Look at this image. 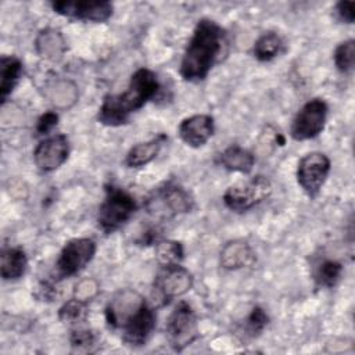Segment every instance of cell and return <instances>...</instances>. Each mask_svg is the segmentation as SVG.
<instances>
[{
	"mask_svg": "<svg viewBox=\"0 0 355 355\" xmlns=\"http://www.w3.org/2000/svg\"><path fill=\"white\" fill-rule=\"evenodd\" d=\"M110 327L122 331V341L129 347L147 344L157 324L154 308L135 290L119 291L105 306Z\"/></svg>",
	"mask_w": 355,
	"mask_h": 355,
	"instance_id": "obj_1",
	"label": "cell"
},
{
	"mask_svg": "<svg viewBox=\"0 0 355 355\" xmlns=\"http://www.w3.org/2000/svg\"><path fill=\"white\" fill-rule=\"evenodd\" d=\"M225 31L209 18L197 22L180 61L179 73L186 82H201L216 64L225 44Z\"/></svg>",
	"mask_w": 355,
	"mask_h": 355,
	"instance_id": "obj_2",
	"label": "cell"
},
{
	"mask_svg": "<svg viewBox=\"0 0 355 355\" xmlns=\"http://www.w3.org/2000/svg\"><path fill=\"white\" fill-rule=\"evenodd\" d=\"M159 92L157 75L148 68H139L129 80L128 89L118 94H107L98 108L97 121L105 126H121L132 114L143 108Z\"/></svg>",
	"mask_w": 355,
	"mask_h": 355,
	"instance_id": "obj_3",
	"label": "cell"
},
{
	"mask_svg": "<svg viewBox=\"0 0 355 355\" xmlns=\"http://www.w3.org/2000/svg\"><path fill=\"white\" fill-rule=\"evenodd\" d=\"M137 204L132 194L115 184L105 186V196L97 214L98 227L104 233L121 229L136 212Z\"/></svg>",
	"mask_w": 355,
	"mask_h": 355,
	"instance_id": "obj_4",
	"label": "cell"
},
{
	"mask_svg": "<svg viewBox=\"0 0 355 355\" xmlns=\"http://www.w3.org/2000/svg\"><path fill=\"white\" fill-rule=\"evenodd\" d=\"M193 207L194 198L190 191L173 182H166L157 187L146 201L147 212L158 219H169L190 212Z\"/></svg>",
	"mask_w": 355,
	"mask_h": 355,
	"instance_id": "obj_5",
	"label": "cell"
},
{
	"mask_svg": "<svg viewBox=\"0 0 355 355\" xmlns=\"http://www.w3.org/2000/svg\"><path fill=\"white\" fill-rule=\"evenodd\" d=\"M272 182L262 175H257L245 182H239L223 193L225 205L234 212H245L261 204L272 194Z\"/></svg>",
	"mask_w": 355,
	"mask_h": 355,
	"instance_id": "obj_6",
	"label": "cell"
},
{
	"mask_svg": "<svg viewBox=\"0 0 355 355\" xmlns=\"http://www.w3.org/2000/svg\"><path fill=\"white\" fill-rule=\"evenodd\" d=\"M166 340L173 351H183L191 345L198 337L197 315L191 305L186 301L178 302L169 313L165 324Z\"/></svg>",
	"mask_w": 355,
	"mask_h": 355,
	"instance_id": "obj_7",
	"label": "cell"
},
{
	"mask_svg": "<svg viewBox=\"0 0 355 355\" xmlns=\"http://www.w3.org/2000/svg\"><path fill=\"white\" fill-rule=\"evenodd\" d=\"M193 283V275L180 263L161 266L153 284L154 300L159 305H166L172 300L189 293Z\"/></svg>",
	"mask_w": 355,
	"mask_h": 355,
	"instance_id": "obj_8",
	"label": "cell"
},
{
	"mask_svg": "<svg viewBox=\"0 0 355 355\" xmlns=\"http://www.w3.org/2000/svg\"><path fill=\"white\" fill-rule=\"evenodd\" d=\"M329 107L322 98L306 101L293 119L290 136L297 141L311 140L318 137L326 125Z\"/></svg>",
	"mask_w": 355,
	"mask_h": 355,
	"instance_id": "obj_9",
	"label": "cell"
},
{
	"mask_svg": "<svg viewBox=\"0 0 355 355\" xmlns=\"http://www.w3.org/2000/svg\"><path fill=\"white\" fill-rule=\"evenodd\" d=\"M96 243L89 237H76L68 240L55 262V272L60 279H68L80 273L93 259Z\"/></svg>",
	"mask_w": 355,
	"mask_h": 355,
	"instance_id": "obj_10",
	"label": "cell"
},
{
	"mask_svg": "<svg viewBox=\"0 0 355 355\" xmlns=\"http://www.w3.org/2000/svg\"><path fill=\"white\" fill-rule=\"evenodd\" d=\"M330 168L331 162L324 153L312 151L305 154L297 165L298 186L308 197H316L329 176Z\"/></svg>",
	"mask_w": 355,
	"mask_h": 355,
	"instance_id": "obj_11",
	"label": "cell"
},
{
	"mask_svg": "<svg viewBox=\"0 0 355 355\" xmlns=\"http://www.w3.org/2000/svg\"><path fill=\"white\" fill-rule=\"evenodd\" d=\"M50 7L58 15L86 22H105L114 11L112 3L107 0H60L51 1Z\"/></svg>",
	"mask_w": 355,
	"mask_h": 355,
	"instance_id": "obj_12",
	"label": "cell"
},
{
	"mask_svg": "<svg viewBox=\"0 0 355 355\" xmlns=\"http://www.w3.org/2000/svg\"><path fill=\"white\" fill-rule=\"evenodd\" d=\"M68 137L64 133H55L39 141L33 151V161L42 172H53L68 159Z\"/></svg>",
	"mask_w": 355,
	"mask_h": 355,
	"instance_id": "obj_13",
	"label": "cell"
},
{
	"mask_svg": "<svg viewBox=\"0 0 355 355\" xmlns=\"http://www.w3.org/2000/svg\"><path fill=\"white\" fill-rule=\"evenodd\" d=\"M215 122L214 118L208 114H196L184 118L178 128V135L180 140L191 147H202L214 135Z\"/></svg>",
	"mask_w": 355,
	"mask_h": 355,
	"instance_id": "obj_14",
	"label": "cell"
},
{
	"mask_svg": "<svg viewBox=\"0 0 355 355\" xmlns=\"http://www.w3.org/2000/svg\"><path fill=\"white\" fill-rule=\"evenodd\" d=\"M255 262V252L244 240H232L220 251V265L227 270L251 266Z\"/></svg>",
	"mask_w": 355,
	"mask_h": 355,
	"instance_id": "obj_15",
	"label": "cell"
},
{
	"mask_svg": "<svg viewBox=\"0 0 355 355\" xmlns=\"http://www.w3.org/2000/svg\"><path fill=\"white\" fill-rule=\"evenodd\" d=\"M166 136L159 133L155 137L135 144L126 154L125 164L129 168H141L147 164H150L155 157L159 154L161 147L166 141Z\"/></svg>",
	"mask_w": 355,
	"mask_h": 355,
	"instance_id": "obj_16",
	"label": "cell"
},
{
	"mask_svg": "<svg viewBox=\"0 0 355 355\" xmlns=\"http://www.w3.org/2000/svg\"><path fill=\"white\" fill-rule=\"evenodd\" d=\"M28 268V257L21 247H8L1 250L0 273L4 280H18Z\"/></svg>",
	"mask_w": 355,
	"mask_h": 355,
	"instance_id": "obj_17",
	"label": "cell"
},
{
	"mask_svg": "<svg viewBox=\"0 0 355 355\" xmlns=\"http://www.w3.org/2000/svg\"><path fill=\"white\" fill-rule=\"evenodd\" d=\"M219 162L230 172L250 173L255 164V155L239 144H232L220 153Z\"/></svg>",
	"mask_w": 355,
	"mask_h": 355,
	"instance_id": "obj_18",
	"label": "cell"
},
{
	"mask_svg": "<svg viewBox=\"0 0 355 355\" xmlns=\"http://www.w3.org/2000/svg\"><path fill=\"white\" fill-rule=\"evenodd\" d=\"M22 76V62L14 55H3L0 60V100L1 104L14 92Z\"/></svg>",
	"mask_w": 355,
	"mask_h": 355,
	"instance_id": "obj_19",
	"label": "cell"
},
{
	"mask_svg": "<svg viewBox=\"0 0 355 355\" xmlns=\"http://www.w3.org/2000/svg\"><path fill=\"white\" fill-rule=\"evenodd\" d=\"M282 47L283 40L276 32H265L255 40L252 54L258 61L266 62L279 55Z\"/></svg>",
	"mask_w": 355,
	"mask_h": 355,
	"instance_id": "obj_20",
	"label": "cell"
},
{
	"mask_svg": "<svg viewBox=\"0 0 355 355\" xmlns=\"http://www.w3.org/2000/svg\"><path fill=\"white\" fill-rule=\"evenodd\" d=\"M343 275V265L334 259H324L313 269V280L320 287H334Z\"/></svg>",
	"mask_w": 355,
	"mask_h": 355,
	"instance_id": "obj_21",
	"label": "cell"
},
{
	"mask_svg": "<svg viewBox=\"0 0 355 355\" xmlns=\"http://www.w3.org/2000/svg\"><path fill=\"white\" fill-rule=\"evenodd\" d=\"M183 245L175 240H157L155 243V259L161 266L180 263L183 259Z\"/></svg>",
	"mask_w": 355,
	"mask_h": 355,
	"instance_id": "obj_22",
	"label": "cell"
},
{
	"mask_svg": "<svg viewBox=\"0 0 355 355\" xmlns=\"http://www.w3.org/2000/svg\"><path fill=\"white\" fill-rule=\"evenodd\" d=\"M334 65L341 73H349L355 65V40L348 39L334 50Z\"/></svg>",
	"mask_w": 355,
	"mask_h": 355,
	"instance_id": "obj_23",
	"label": "cell"
},
{
	"mask_svg": "<svg viewBox=\"0 0 355 355\" xmlns=\"http://www.w3.org/2000/svg\"><path fill=\"white\" fill-rule=\"evenodd\" d=\"M87 315V302H83L76 298L67 301L58 311V318L61 322L68 324H78L86 319Z\"/></svg>",
	"mask_w": 355,
	"mask_h": 355,
	"instance_id": "obj_24",
	"label": "cell"
},
{
	"mask_svg": "<svg viewBox=\"0 0 355 355\" xmlns=\"http://www.w3.org/2000/svg\"><path fill=\"white\" fill-rule=\"evenodd\" d=\"M269 322V316L266 315V312L261 308V306H254L250 312V315L245 319V334H248L250 337H257L259 336L263 329L268 326Z\"/></svg>",
	"mask_w": 355,
	"mask_h": 355,
	"instance_id": "obj_25",
	"label": "cell"
},
{
	"mask_svg": "<svg viewBox=\"0 0 355 355\" xmlns=\"http://www.w3.org/2000/svg\"><path fill=\"white\" fill-rule=\"evenodd\" d=\"M97 344V336L87 329H76L71 334V345L76 351H90Z\"/></svg>",
	"mask_w": 355,
	"mask_h": 355,
	"instance_id": "obj_26",
	"label": "cell"
},
{
	"mask_svg": "<svg viewBox=\"0 0 355 355\" xmlns=\"http://www.w3.org/2000/svg\"><path fill=\"white\" fill-rule=\"evenodd\" d=\"M98 293V283L94 279H83L80 280L73 290V298L80 300L83 302H89Z\"/></svg>",
	"mask_w": 355,
	"mask_h": 355,
	"instance_id": "obj_27",
	"label": "cell"
},
{
	"mask_svg": "<svg viewBox=\"0 0 355 355\" xmlns=\"http://www.w3.org/2000/svg\"><path fill=\"white\" fill-rule=\"evenodd\" d=\"M334 12L341 22L354 24L355 19V3L354 1H338L334 6Z\"/></svg>",
	"mask_w": 355,
	"mask_h": 355,
	"instance_id": "obj_28",
	"label": "cell"
},
{
	"mask_svg": "<svg viewBox=\"0 0 355 355\" xmlns=\"http://www.w3.org/2000/svg\"><path fill=\"white\" fill-rule=\"evenodd\" d=\"M57 123H58V115L55 112H53V111H47L43 115H40V118L37 119L36 132L39 135H46L53 128H55Z\"/></svg>",
	"mask_w": 355,
	"mask_h": 355,
	"instance_id": "obj_29",
	"label": "cell"
}]
</instances>
